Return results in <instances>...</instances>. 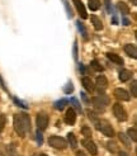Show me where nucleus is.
<instances>
[{"instance_id":"8","label":"nucleus","mask_w":137,"mask_h":156,"mask_svg":"<svg viewBox=\"0 0 137 156\" xmlns=\"http://www.w3.org/2000/svg\"><path fill=\"white\" fill-rule=\"evenodd\" d=\"M37 126H38V130L43 131L48 126V117L46 114H38L37 116Z\"/></svg>"},{"instance_id":"35","label":"nucleus","mask_w":137,"mask_h":156,"mask_svg":"<svg viewBox=\"0 0 137 156\" xmlns=\"http://www.w3.org/2000/svg\"><path fill=\"white\" fill-rule=\"evenodd\" d=\"M72 52H74V60L77 61V42H76V41H75V43H74V50H72Z\"/></svg>"},{"instance_id":"16","label":"nucleus","mask_w":137,"mask_h":156,"mask_svg":"<svg viewBox=\"0 0 137 156\" xmlns=\"http://www.w3.org/2000/svg\"><path fill=\"white\" fill-rule=\"evenodd\" d=\"M76 27H77V31L80 32V34L83 36L84 40H88V31L85 28V25H84L80 20H76Z\"/></svg>"},{"instance_id":"32","label":"nucleus","mask_w":137,"mask_h":156,"mask_svg":"<svg viewBox=\"0 0 137 156\" xmlns=\"http://www.w3.org/2000/svg\"><path fill=\"white\" fill-rule=\"evenodd\" d=\"M131 94H132V96H137V81L136 80H133L132 84H131Z\"/></svg>"},{"instance_id":"18","label":"nucleus","mask_w":137,"mask_h":156,"mask_svg":"<svg viewBox=\"0 0 137 156\" xmlns=\"http://www.w3.org/2000/svg\"><path fill=\"white\" fill-rule=\"evenodd\" d=\"M67 104H68V100L67 99H60V100L55 102L54 107H55V109H57V110H62V109H65V107Z\"/></svg>"},{"instance_id":"45","label":"nucleus","mask_w":137,"mask_h":156,"mask_svg":"<svg viewBox=\"0 0 137 156\" xmlns=\"http://www.w3.org/2000/svg\"><path fill=\"white\" fill-rule=\"evenodd\" d=\"M132 3H133V5H137V0H132Z\"/></svg>"},{"instance_id":"13","label":"nucleus","mask_w":137,"mask_h":156,"mask_svg":"<svg viewBox=\"0 0 137 156\" xmlns=\"http://www.w3.org/2000/svg\"><path fill=\"white\" fill-rule=\"evenodd\" d=\"M124 52L127 53L130 57L132 58H137V50L135 45H126L124 46Z\"/></svg>"},{"instance_id":"5","label":"nucleus","mask_w":137,"mask_h":156,"mask_svg":"<svg viewBox=\"0 0 137 156\" xmlns=\"http://www.w3.org/2000/svg\"><path fill=\"white\" fill-rule=\"evenodd\" d=\"M14 128H15V131H17V133L19 134L20 137H25L27 132H25L24 127H23V123H22V119H20L19 114L14 116Z\"/></svg>"},{"instance_id":"12","label":"nucleus","mask_w":137,"mask_h":156,"mask_svg":"<svg viewBox=\"0 0 137 156\" xmlns=\"http://www.w3.org/2000/svg\"><path fill=\"white\" fill-rule=\"evenodd\" d=\"M19 116H20V119H22L25 132H29L31 131V118H29V116L27 114V113H22V114H19Z\"/></svg>"},{"instance_id":"3","label":"nucleus","mask_w":137,"mask_h":156,"mask_svg":"<svg viewBox=\"0 0 137 156\" xmlns=\"http://www.w3.org/2000/svg\"><path fill=\"white\" fill-rule=\"evenodd\" d=\"M108 103H109V98L107 95H99L93 98V104L98 110H104L105 105H108Z\"/></svg>"},{"instance_id":"11","label":"nucleus","mask_w":137,"mask_h":156,"mask_svg":"<svg viewBox=\"0 0 137 156\" xmlns=\"http://www.w3.org/2000/svg\"><path fill=\"white\" fill-rule=\"evenodd\" d=\"M95 85L99 90H105L108 88V80L104 75H101V76L97 78V81H95Z\"/></svg>"},{"instance_id":"15","label":"nucleus","mask_w":137,"mask_h":156,"mask_svg":"<svg viewBox=\"0 0 137 156\" xmlns=\"http://www.w3.org/2000/svg\"><path fill=\"white\" fill-rule=\"evenodd\" d=\"M131 76H132V72H131L130 70L123 69V70H121V71H119V80L122 83L128 81V80L131 79Z\"/></svg>"},{"instance_id":"42","label":"nucleus","mask_w":137,"mask_h":156,"mask_svg":"<svg viewBox=\"0 0 137 156\" xmlns=\"http://www.w3.org/2000/svg\"><path fill=\"white\" fill-rule=\"evenodd\" d=\"M130 23H131V22H130L127 18H123V24H124V25H130Z\"/></svg>"},{"instance_id":"43","label":"nucleus","mask_w":137,"mask_h":156,"mask_svg":"<svg viewBox=\"0 0 137 156\" xmlns=\"http://www.w3.org/2000/svg\"><path fill=\"white\" fill-rule=\"evenodd\" d=\"M76 156H86V155L84 154L83 151H77V152H76Z\"/></svg>"},{"instance_id":"2","label":"nucleus","mask_w":137,"mask_h":156,"mask_svg":"<svg viewBox=\"0 0 137 156\" xmlns=\"http://www.w3.org/2000/svg\"><path fill=\"white\" fill-rule=\"evenodd\" d=\"M48 143H50V146L55 147V149H61V150H64V149L67 147L66 140L62 138V137H59V136H51V137L48 138Z\"/></svg>"},{"instance_id":"9","label":"nucleus","mask_w":137,"mask_h":156,"mask_svg":"<svg viewBox=\"0 0 137 156\" xmlns=\"http://www.w3.org/2000/svg\"><path fill=\"white\" fill-rule=\"evenodd\" d=\"M72 3L75 4V8L77 9V12H79V14H80V17L83 19H86L88 18V13H86V9H85V7H84V4H83L81 0H72Z\"/></svg>"},{"instance_id":"14","label":"nucleus","mask_w":137,"mask_h":156,"mask_svg":"<svg viewBox=\"0 0 137 156\" xmlns=\"http://www.w3.org/2000/svg\"><path fill=\"white\" fill-rule=\"evenodd\" d=\"M107 58L108 60H110L112 62L117 63V65H123V58L121 57L119 55H115V53H107Z\"/></svg>"},{"instance_id":"44","label":"nucleus","mask_w":137,"mask_h":156,"mask_svg":"<svg viewBox=\"0 0 137 156\" xmlns=\"http://www.w3.org/2000/svg\"><path fill=\"white\" fill-rule=\"evenodd\" d=\"M119 156H130V155H128L127 152H123V151H121V152H119Z\"/></svg>"},{"instance_id":"29","label":"nucleus","mask_w":137,"mask_h":156,"mask_svg":"<svg viewBox=\"0 0 137 156\" xmlns=\"http://www.w3.org/2000/svg\"><path fill=\"white\" fill-rule=\"evenodd\" d=\"M74 91V85L71 81H68L66 85H65V88H64V93L65 94H71Z\"/></svg>"},{"instance_id":"30","label":"nucleus","mask_w":137,"mask_h":156,"mask_svg":"<svg viewBox=\"0 0 137 156\" xmlns=\"http://www.w3.org/2000/svg\"><path fill=\"white\" fill-rule=\"evenodd\" d=\"M81 132H83V134H84V136H85L86 138H90V136H92V130H90V127L84 126V127L81 128Z\"/></svg>"},{"instance_id":"28","label":"nucleus","mask_w":137,"mask_h":156,"mask_svg":"<svg viewBox=\"0 0 137 156\" xmlns=\"http://www.w3.org/2000/svg\"><path fill=\"white\" fill-rule=\"evenodd\" d=\"M13 100H14V103L17 104L18 107H20V108H23V109H28V105L25 104L24 102H22V100H20V99H18L17 96H14V98H13Z\"/></svg>"},{"instance_id":"26","label":"nucleus","mask_w":137,"mask_h":156,"mask_svg":"<svg viewBox=\"0 0 137 156\" xmlns=\"http://www.w3.org/2000/svg\"><path fill=\"white\" fill-rule=\"evenodd\" d=\"M90 65H92V67H93L94 70H95V71H98V72H101V71H103V70H104V67H103V66H102L101 63H99L97 60H93Z\"/></svg>"},{"instance_id":"23","label":"nucleus","mask_w":137,"mask_h":156,"mask_svg":"<svg viewBox=\"0 0 137 156\" xmlns=\"http://www.w3.org/2000/svg\"><path fill=\"white\" fill-rule=\"evenodd\" d=\"M119 140L122 141L123 143H124V146H127V147H131V138L127 136L126 133H123V132H119Z\"/></svg>"},{"instance_id":"7","label":"nucleus","mask_w":137,"mask_h":156,"mask_svg":"<svg viewBox=\"0 0 137 156\" xmlns=\"http://www.w3.org/2000/svg\"><path fill=\"white\" fill-rule=\"evenodd\" d=\"M83 145H84V147H85L89 152H90V155L93 156H95L98 154V147H97V145L94 143L92 140H89V138H85L83 141Z\"/></svg>"},{"instance_id":"24","label":"nucleus","mask_w":137,"mask_h":156,"mask_svg":"<svg viewBox=\"0 0 137 156\" xmlns=\"http://www.w3.org/2000/svg\"><path fill=\"white\" fill-rule=\"evenodd\" d=\"M62 3L65 5V9H66V13H67V17L68 18H72L74 17V12L70 7V4H68V0H62Z\"/></svg>"},{"instance_id":"1","label":"nucleus","mask_w":137,"mask_h":156,"mask_svg":"<svg viewBox=\"0 0 137 156\" xmlns=\"http://www.w3.org/2000/svg\"><path fill=\"white\" fill-rule=\"evenodd\" d=\"M97 128L99 131H102L105 136H108V137H113L114 136V130H113V127L109 125V123L107 121H98L97 123Z\"/></svg>"},{"instance_id":"6","label":"nucleus","mask_w":137,"mask_h":156,"mask_svg":"<svg viewBox=\"0 0 137 156\" xmlns=\"http://www.w3.org/2000/svg\"><path fill=\"white\" fill-rule=\"evenodd\" d=\"M114 96L117 98L118 100H122V102H128L131 99V96L128 94V91H126L122 88H117L114 89Z\"/></svg>"},{"instance_id":"17","label":"nucleus","mask_w":137,"mask_h":156,"mask_svg":"<svg viewBox=\"0 0 137 156\" xmlns=\"http://www.w3.org/2000/svg\"><path fill=\"white\" fill-rule=\"evenodd\" d=\"M83 87L84 88H85L88 91H90V93H92V91L94 90V84H93V81H92V80L90 79H89V78H83Z\"/></svg>"},{"instance_id":"34","label":"nucleus","mask_w":137,"mask_h":156,"mask_svg":"<svg viewBox=\"0 0 137 156\" xmlns=\"http://www.w3.org/2000/svg\"><path fill=\"white\" fill-rule=\"evenodd\" d=\"M88 116H89V118H90V119H92V121H93V122H94V123H95V125H97V123H98V118H97V116L94 114L93 112H90V110L88 112Z\"/></svg>"},{"instance_id":"22","label":"nucleus","mask_w":137,"mask_h":156,"mask_svg":"<svg viewBox=\"0 0 137 156\" xmlns=\"http://www.w3.org/2000/svg\"><path fill=\"white\" fill-rule=\"evenodd\" d=\"M67 141L70 143V146L72 149H76L77 147V140L75 137V134L74 133H67Z\"/></svg>"},{"instance_id":"33","label":"nucleus","mask_w":137,"mask_h":156,"mask_svg":"<svg viewBox=\"0 0 137 156\" xmlns=\"http://www.w3.org/2000/svg\"><path fill=\"white\" fill-rule=\"evenodd\" d=\"M5 122H7V117L4 114H0V132L4 130V126H5Z\"/></svg>"},{"instance_id":"40","label":"nucleus","mask_w":137,"mask_h":156,"mask_svg":"<svg viewBox=\"0 0 137 156\" xmlns=\"http://www.w3.org/2000/svg\"><path fill=\"white\" fill-rule=\"evenodd\" d=\"M79 69H80V71L83 75H85V67H84L83 63H79Z\"/></svg>"},{"instance_id":"37","label":"nucleus","mask_w":137,"mask_h":156,"mask_svg":"<svg viewBox=\"0 0 137 156\" xmlns=\"http://www.w3.org/2000/svg\"><path fill=\"white\" fill-rule=\"evenodd\" d=\"M8 154H9V156H15V150H14L13 145L8 146Z\"/></svg>"},{"instance_id":"20","label":"nucleus","mask_w":137,"mask_h":156,"mask_svg":"<svg viewBox=\"0 0 137 156\" xmlns=\"http://www.w3.org/2000/svg\"><path fill=\"white\" fill-rule=\"evenodd\" d=\"M88 7L90 10L95 12V10L101 8V1H99V0H88Z\"/></svg>"},{"instance_id":"36","label":"nucleus","mask_w":137,"mask_h":156,"mask_svg":"<svg viewBox=\"0 0 137 156\" xmlns=\"http://www.w3.org/2000/svg\"><path fill=\"white\" fill-rule=\"evenodd\" d=\"M108 146H109V150H110V151H112V152H115V151H117V145H115L114 142H109L108 143Z\"/></svg>"},{"instance_id":"39","label":"nucleus","mask_w":137,"mask_h":156,"mask_svg":"<svg viewBox=\"0 0 137 156\" xmlns=\"http://www.w3.org/2000/svg\"><path fill=\"white\" fill-rule=\"evenodd\" d=\"M105 5H107V12L110 13V14H113V9H112V5H110L109 0H105Z\"/></svg>"},{"instance_id":"38","label":"nucleus","mask_w":137,"mask_h":156,"mask_svg":"<svg viewBox=\"0 0 137 156\" xmlns=\"http://www.w3.org/2000/svg\"><path fill=\"white\" fill-rule=\"evenodd\" d=\"M80 96H81V99H83L84 102H85L86 104H89V102H90V99L88 98V95H86V93H84V91H83V93H80Z\"/></svg>"},{"instance_id":"46","label":"nucleus","mask_w":137,"mask_h":156,"mask_svg":"<svg viewBox=\"0 0 137 156\" xmlns=\"http://www.w3.org/2000/svg\"><path fill=\"white\" fill-rule=\"evenodd\" d=\"M39 156H47V155H46V154H41Z\"/></svg>"},{"instance_id":"21","label":"nucleus","mask_w":137,"mask_h":156,"mask_svg":"<svg viewBox=\"0 0 137 156\" xmlns=\"http://www.w3.org/2000/svg\"><path fill=\"white\" fill-rule=\"evenodd\" d=\"M118 9H119L121 14H123V15L130 14V7L126 3H123V1H119L118 3Z\"/></svg>"},{"instance_id":"4","label":"nucleus","mask_w":137,"mask_h":156,"mask_svg":"<svg viewBox=\"0 0 137 156\" xmlns=\"http://www.w3.org/2000/svg\"><path fill=\"white\" fill-rule=\"evenodd\" d=\"M113 113H114L115 118L121 122H124L126 119H127V112L124 110V108L119 103H115L113 105Z\"/></svg>"},{"instance_id":"10","label":"nucleus","mask_w":137,"mask_h":156,"mask_svg":"<svg viewBox=\"0 0 137 156\" xmlns=\"http://www.w3.org/2000/svg\"><path fill=\"white\" fill-rule=\"evenodd\" d=\"M65 122L67 123V125H70V126H72L74 123L76 122V113H75V110H74L72 108L67 109L66 114H65Z\"/></svg>"},{"instance_id":"27","label":"nucleus","mask_w":137,"mask_h":156,"mask_svg":"<svg viewBox=\"0 0 137 156\" xmlns=\"http://www.w3.org/2000/svg\"><path fill=\"white\" fill-rule=\"evenodd\" d=\"M70 103L74 105V108H75L77 112L81 113V110H83V109H81V105H80V103H79V100H77L76 98H71V99H70Z\"/></svg>"},{"instance_id":"41","label":"nucleus","mask_w":137,"mask_h":156,"mask_svg":"<svg viewBox=\"0 0 137 156\" xmlns=\"http://www.w3.org/2000/svg\"><path fill=\"white\" fill-rule=\"evenodd\" d=\"M0 84H1V88L5 90V91H7V88H5V84H4V80L1 79V76H0Z\"/></svg>"},{"instance_id":"31","label":"nucleus","mask_w":137,"mask_h":156,"mask_svg":"<svg viewBox=\"0 0 137 156\" xmlns=\"http://www.w3.org/2000/svg\"><path fill=\"white\" fill-rule=\"evenodd\" d=\"M36 141L38 143V146H42V143H43V136H42V132L39 130L36 132Z\"/></svg>"},{"instance_id":"25","label":"nucleus","mask_w":137,"mask_h":156,"mask_svg":"<svg viewBox=\"0 0 137 156\" xmlns=\"http://www.w3.org/2000/svg\"><path fill=\"white\" fill-rule=\"evenodd\" d=\"M127 134H128V137L130 138H132V141H137V131H136V128L132 127V128H130V130L127 131Z\"/></svg>"},{"instance_id":"19","label":"nucleus","mask_w":137,"mask_h":156,"mask_svg":"<svg viewBox=\"0 0 137 156\" xmlns=\"http://www.w3.org/2000/svg\"><path fill=\"white\" fill-rule=\"evenodd\" d=\"M92 22H93L94 28H95L97 31H102V29H103V23H102V20L99 19L97 15H92Z\"/></svg>"},{"instance_id":"47","label":"nucleus","mask_w":137,"mask_h":156,"mask_svg":"<svg viewBox=\"0 0 137 156\" xmlns=\"http://www.w3.org/2000/svg\"><path fill=\"white\" fill-rule=\"evenodd\" d=\"M0 156H4V155H3V154H1V152H0Z\"/></svg>"}]
</instances>
